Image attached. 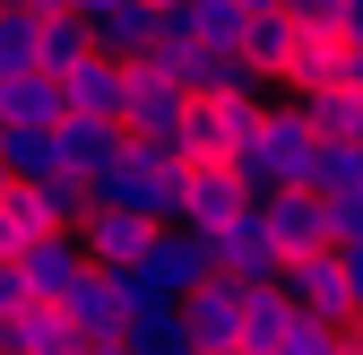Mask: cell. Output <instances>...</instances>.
<instances>
[{
    "instance_id": "836d02e7",
    "label": "cell",
    "mask_w": 363,
    "mask_h": 355,
    "mask_svg": "<svg viewBox=\"0 0 363 355\" xmlns=\"http://www.w3.org/2000/svg\"><path fill=\"white\" fill-rule=\"evenodd\" d=\"M242 9H251V18H259V9H286V0H242Z\"/></svg>"
},
{
    "instance_id": "7c38bea8",
    "label": "cell",
    "mask_w": 363,
    "mask_h": 355,
    "mask_svg": "<svg viewBox=\"0 0 363 355\" xmlns=\"http://www.w3.org/2000/svg\"><path fill=\"white\" fill-rule=\"evenodd\" d=\"M96 260L78 251V234H35V243H18V278H26V295L35 303H61Z\"/></svg>"
},
{
    "instance_id": "4fadbf2b",
    "label": "cell",
    "mask_w": 363,
    "mask_h": 355,
    "mask_svg": "<svg viewBox=\"0 0 363 355\" xmlns=\"http://www.w3.org/2000/svg\"><path fill=\"white\" fill-rule=\"evenodd\" d=\"M52 96H61V121H113L121 113V61H104V53L69 61L52 78Z\"/></svg>"
},
{
    "instance_id": "8d00e7d4",
    "label": "cell",
    "mask_w": 363,
    "mask_h": 355,
    "mask_svg": "<svg viewBox=\"0 0 363 355\" xmlns=\"http://www.w3.org/2000/svg\"><path fill=\"white\" fill-rule=\"evenodd\" d=\"M234 355H242V346H234Z\"/></svg>"
},
{
    "instance_id": "d4e9b609",
    "label": "cell",
    "mask_w": 363,
    "mask_h": 355,
    "mask_svg": "<svg viewBox=\"0 0 363 355\" xmlns=\"http://www.w3.org/2000/svg\"><path fill=\"white\" fill-rule=\"evenodd\" d=\"M268 355H337V329H329V321H303V312H294V321H286V338L268 346Z\"/></svg>"
},
{
    "instance_id": "8992f818",
    "label": "cell",
    "mask_w": 363,
    "mask_h": 355,
    "mask_svg": "<svg viewBox=\"0 0 363 355\" xmlns=\"http://www.w3.org/2000/svg\"><path fill=\"white\" fill-rule=\"evenodd\" d=\"M277 295L294 303L303 321H329V329H337V321H354V286L337 278V243H329V251L286 260V269H277Z\"/></svg>"
},
{
    "instance_id": "3957f363",
    "label": "cell",
    "mask_w": 363,
    "mask_h": 355,
    "mask_svg": "<svg viewBox=\"0 0 363 355\" xmlns=\"http://www.w3.org/2000/svg\"><path fill=\"white\" fill-rule=\"evenodd\" d=\"M208 251H216V278H234V286H277V269H286V251H277V234H268L259 200L242 217H225V226L208 234Z\"/></svg>"
},
{
    "instance_id": "4dcf8cb0",
    "label": "cell",
    "mask_w": 363,
    "mask_h": 355,
    "mask_svg": "<svg viewBox=\"0 0 363 355\" xmlns=\"http://www.w3.org/2000/svg\"><path fill=\"white\" fill-rule=\"evenodd\" d=\"M0 260H18V226H9V208H0Z\"/></svg>"
},
{
    "instance_id": "7a4b0ae2",
    "label": "cell",
    "mask_w": 363,
    "mask_h": 355,
    "mask_svg": "<svg viewBox=\"0 0 363 355\" xmlns=\"http://www.w3.org/2000/svg\"><path fill=\"white\" fill-rule=\"evenodd\" d=\"M173 191H182V165L173 156H156V148H139L130 139L96 182H86V200H104V208H130L139 226H173Z\"/></svg>"
},
{
    "instance_id": "2e32d148",
    "label": "cell",
    "mask_w": 363,
    "mask_h": 355,
    "mask_svg": "<svg viewBox=\"0 0 363 355\" xmlns=\"http://www.w3.org/2000/svg\"><path fill=\"white\" fill-rule=\"evenodd\" d=\"M52 139H61V173H69V182L86 191V182H96V173L130 148L121 139V121H52Z\"/></svg>"
},
{
    "instance_id": "9a60e30c",
    "label": "cell",
    "mask_w": 363,
    "mask_h": 355,
    "mask_svg": "<svg viewBox=\"0 0 363 355\" xmlns=\"http://www.w3.org/2000/svg\"><path fill=\"white\" fill-rule=\"evenodd\" d=\"M86 35H96L104 61H147L156 53V0H113V9L86 18Z\"/></svg>"
},
{
    "instance_id": "f1b7e54d",
    "label": "cell",
    "mask_w": 363,
    "mask_h": 355,
    "mask_svg": "<svg viewBox=\"0 0 363 355\" xmlns=\"http://www.w3.org/2000/svg\"><path fill=\"white\" fill-rule=\"evenodd\" d=\"M52 0H0V18H43Z\"/></svg>"
},
{
    "instance_id": "44dd1931",
    "label": "cell",
    "mask_w": 363,
    "mask_h": 355,
    "mask_svg": "<svg viewBox=\"0 0 363 355\" xmlns=\"http://www.w3.org/2000/svg\"><path fill=\"white\" fill-rule=\"evenodd\" d=\"M26 121H61V96L43 70H9L0 78V130H26Z\"/></svg>"
},
{
    "instance_id": "f546056e",
    "label": "cell",
    "mask_w": 363,
    "mask_h": 355,
    "mask_svg": "<svg viewBox=\"0 0 363 355\" xmlns=\"http://www.w3.org/2000/svg\"><path fill=\"white\" fill-rule=\"evenodd\" d=\"M52 9H69V18H96V9H113V0H52Z\"/></svg>"
},
{
    "instance_id": "e0dca14e",
    "label": "cell",
    "mask_w": 363,
    "mask_h": 355,
    "mask_svg": "<svg viewBox=\"0 0 363 355\" xmlns=\"http://www.w3.org/2000/svg\"><path fill=\"white\" fill-rule=\"evenodd\" d=\"M96 53V35H86V18H69V9H43L35 26H26V61L43 70V78H61L69 61H86Z\"/></svg>"
},
{
    "instance_id": "ffe728a7",
    "label": "cell",
    "mask_w": 363,
    "mask_h": 355,
    "mask_svg": "<svg viewBox=\"0 0 363 355\" xmlns=\"http://www.w3.org/2000/svg\"><path fill=\"white\" fill-rule=\"evenodd\" d=\"M286 53H294V18H286V9H259V18L242 26V70H251L259 87H277Z\"/></svg>"
},
{
    "instance_id": "7402d4cb",
    "label": "cell",
    "mask_w": 363,
    "mask_h": 355,
    "mask_svg": "<svg viewBox=\"0 0 363 355\" xmlns=\"http://www.w3.org/2000/svg\"><path fill=\"white\" fill-rule=\"evenodd\" d=\"M286 321H294V303L277 286H242V355H268L286 338Z\"/></svg>"
},
{
    "instance_id": "d6a6232c",
    "label": "cell",
    "mask_w": 363,
    "mask_h": 355,
    "mask_svg": "<svg viewBox=\"0 0 363 355\" xmlns=\"http://www.w3.org/2000/svg\"><path fill=\"white\" fill-rule=\"evenodd\" d=\"M346 43H354V53H363V0H354V35H346Z\"/></svg>"
},
{
    "instance_id": "484cf974",
    "label": "cell",
    "mask_w": 363,
    "mask_h": 355,
    "mask_svg": "<svg viewBox=\"0 0 363 355\" xmlns=\"http://www.w3.org/2000/svg\"><path fill=\"white\" fill-rule=\"evenodd\" d=\"M354 104H363V96H311L303 113H311V130H320V139H354Z\"/></svg>"
},
{
    "instance_id": "52a82bcc",
    "label": "cell",
    "mask_w": 363,
    "mask_h": 355,
    "mask_svg": "<svg viewBox=\"0 0 363 355\" xmlns=\"http://www.w3.org/2000/svg\"><path fill=\"white\" fill-rule=\"evenodd\" d=\"M182 104H191V96H182V87L156 70V61H121V139H164V130L182 121Z\"/></svg>"
},
{
    "instance_id": "277c9868",
    "label": "cell",
    "mask_w": 363,
    "mask_h": 355,
    "mask_svg": "<svg viewBox=\"0 0 363 355\" xmlns=\"http://www.w3.org/2000/svg\"><path fill=\"white\" fill-rule=\"evenodd\" d=\"M251 208V191H242V173L234 165H182V191H173V226L182 234H216L225 217H242Z\"/></svg>"
},
{
    "instance_id": "9c48e42d",
    "label": "cell",
    "mask_w": 363,
    "mask_h": 355,
    "mask_svg": "<svg viewBox=\"0 0 363 355\" xmlns=\"http://www.w3.org/2000/svg\"><path fill=\"white\" fill-rule=\"evenodd\" d=\"M139 269H147V286H156L164 303H182L191 286H208V278H216V251H208L199 234H182V226H156V234H147V251H139Z\"/></svg>"
},
{
    "instance_id": "30bf717a",
    "label": "cell",
    "mask_w": 363,
    "mask_h": 355,
    "mask_svg": "<svg viewBox=\"0 0 363 355\" xmlns=\"http://www.w3.org/2000/svg\"><path fill=\"white\" fill-rule=\"evenodd\" d=\"M9 226H18V243H35V234H69L78 226V208H86V191L69 182V173H52V182H9Z\"/></svg>"
},
{
    "instance_id": "6da1fadb",
    "label": "cell",
    "mask_w": 363,
    "mask_h": 355,
    "mask_svg": "<svg viewBox=\"0 0 363 355\" xmlns=\"http://www.w3.org/2000/svg\"><path fill=\"white\" fill-rule=\"evenodd\" d=\"M311 165H320V130H311V113H303L294 96L268 104V113H259V139L234 156V173H242L251 200H268V191H303Z\"/></svg>"
},
{
    "instance_id": "d590c367",
    "label": "cell",
    "mask_w": 363,
    "mask_h": 355,
    "mask_svg": "<svg viewBox=\"0 0 363 355\" xmlns=\"http://www.w3.org/2000/svg\"><path fill=\"white\" fill-rule=\"evenodd\" d=\"M0 200H9V165H0Z\"/></svg>"
},
{
    "instance_id": "5bb4252c",
    "label": "cell",
    "mask_w": 363,
    "mask_h": 355,
    "mask_svg": "<svg viewBox=\"0 0 363 355\" xmlns=\"http://www.w3.org/2000/svg\"><path fill=\"white\" fill-rule=\"evenodd\" d=\"M259 217H268V234H277V251H286V260L329 251V208L311 200V191H268V200H259Z\"/></svg>"
},
{
    "instance_id": "cb8c5ba5",
    "label": "cell",
    "mask_w": 363,
    "mask_h": 355,
    "mask_svg": "<svg viewBox=\"0 0 363 355\" xmlns=\"http://www.w3.org/2000/svg\"><path fill=\"white\" fill-rule=\"evenodd\" d=\"M294 35H354V0H286Z\"/></svg>"
},
{
    "instance_id": "603a6c76",
    "label": "cell",
    "mask_w": 363,
    "mask_h": 355,
    "mask_svg": "<svg viewBox=\"0 0 363 355\" xmlns=\"http://www.w3.org/2000/svg\"><path fill=\"white\" fill-rule=\"evenodd\" d=\"M121 346H130V355H191V329H182L173 303H147V312H130Z\"/></svg>"
},
{
    "instance_id": "83f0119b",
    "label": "cell",
    "mask_w": 363,
    "mask_h": 355,
    "mask_svg": "<svg viewBox=\"0 0 363 355\" xmlns=\"http://www.w3.org/2000/svg\"><path fill=\"white\" fill-rule=\"evenodd\" d=\"M26 303H35V295H26V278H18V260H0V321L26 312Z\"/></svg>"
},
{
    "instance_id": "e575fe53",
    "label": "cell",
    "mask_w": 363,
    "mask_h": 355,
    "mask_svg": "<svg viewBox=\"0 0 363 355\" xmlns=\"http://www.w3.org/2000/svg\"><path fill=\"white\" fill-rule=\"evenodd\" d=\"M354 148H363V104H354Z\"/></svg>"
},
{
    "instance_id": "8fae6325",
    "label": "cell",
    "mask_w": 363,
    "mask_h": 355,
    "mask_svg": "<svg viewBox=\"0 0 363 355\" xmlns=\"http://www.w3.org/2000/svg\"><path fill=\"white\" fill-rule=\"evenodd\" d=\"M69 234H78V251L96 260V269H130V260L147 251V234H156V226H139L130 208H104V200H86Z\"/></svg>"
},
{
    "instance_id": "5b68a950",
    "label": "cell",
    "mask_w": 363,
    "mask_h": 355,
    "mask_svg": "<svg viewBox=\"0 0 363 355\" xmlns=\"http://www.w3.org/2000/svg\"><path fill=\"white\" fill-rule=\"evenodd\" d=\"M277 87H286L294 104H311V96H354V43L346 35H294Z\"/></svg>"
},
{
    "instance_id": "1f68e13d",
    "label": "cell",
    "mask_w": 363,
    "mask_h": 355,
    "mask_svg": "<svg viewBox=\"0 0 363 355\" xmlns=\"http://www.w3.org/2000/svg\"><path fill=\"white\" fill-rule=\"evenodd\" d=\"M86 355H130V346H121V338H96V346H86Z\"/></svg>"
},
{
    "instance_id": "4316f807",
    "label": "cell",
    "mask_w": 363,
    "mask_h": 355,
    "mask_svg": "<svg viewBox=\"0 0 363 355\" xmlns=\"http://www.w3.org/2000/svg\"><path fill=\"white\" fill-rule=\"evenodd\" d=\"M337 278L354 286V312H363V234H346V243H337Z\"/></svg>"
},
{
    "instance_id": "ba28073f",
    "label": "cell",
    "mask_w": 363,
    "mask_h": 355,
    "mask_svg": "<svg viewBox=\"0 0 363 355\" xmlns=\"http://www.w3.org/2000/svg\"><path fill=\"white\" fill-rule=\"evenodd\" d=\"M173 312H182V329H191V355H234V346H242V286H234V278L191 286Z\"/></svg>"
},
{
    "instance_id": "d6986e66",
    "label": "cell",
    "mask_w": 363,
    "mask_h": 355,
    "mask_svg": "<svg viewBox=\"0 0 363 355\" xmlns=\"http://www.w3.org/2000/svg\"><path fill=\"white\" fill-rule=\"evenodd\" d=\"M0 165H9V182H52V173H61V139H52V121L0 130Z\"/></svg>"
},
{
    "instance_id": "ac0fdd59",
    "label": "cell",
    "mask_w": 363,
    "mask_h": 355,
    "mask_svg": "<svg viewBox=\"0 0 363 355\" xmlns=\"http://www.w3.org/2000/svg\"><path fill=\"white\" fill-rule=\"evenodd\" d=\"M61 312L78 321V338H86V346H96V338H121V321H130V312H121V295H113V278H104V269H86V278H78V286L61 295Z\"/></svg>"
}]
</instances>
